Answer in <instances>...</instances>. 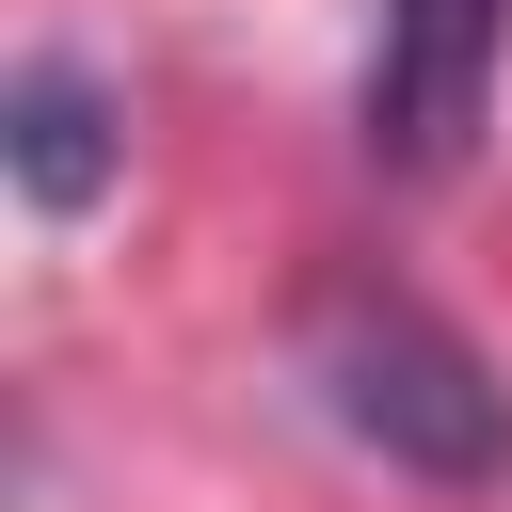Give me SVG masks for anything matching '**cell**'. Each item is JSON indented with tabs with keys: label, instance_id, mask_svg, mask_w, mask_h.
<instances>
[{
	"label": "cell",
	"instance_id": "1",
	"mask_svg": "<svg viewBox=\"0 0 512 512\" xmlns=\"http://www.w3.org/2000/svg\"><path fill=\"white\" fill-rule=\"evenodd\" d=\"M288 368H304V400H320L384 480H448V496L512 480V384H496V352H480L448 304H416V288H384V272H336V288L304 304Z\"/></svg>",
	"mask_w": 512,
	"mask_h": 512
},
{
	"label": "cell",
	"instance_id": "2",
	"mask_svg": "<svg viewBox=\"0 0 512 512\" xmlns=\"http://www.w3.org/2000/svg\"><path fill=\"white\" fill-rule=\"evenodd\" d=\"M512 64V0H368V80H352V144L384 176H448L496 112Z\"/></svg>",
	"mask_w": 512,
	"mask_h": 512
},
{
	"label": "cell",
	"instance_id": "3",
	"mask_svg": "<svg viewBox=\"0 0 512 512\" xmlns=\"http://www.w3.org/2000/svg\"><path fill=\"white\" fill-rule=\"evenodd\" d=\"M0 176H16L32 224H96V192L128 176V112H112V80L80 48H32L0 80Z\"/></svg>",
	"mask_w": 512,
	"mask_h": 512
}]
</instances>
